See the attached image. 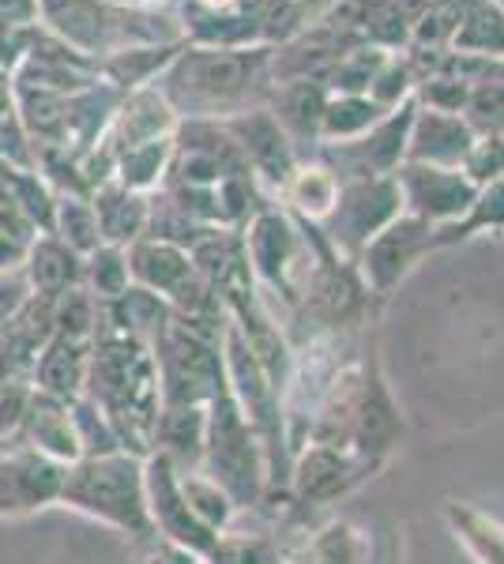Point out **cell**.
Returning a JSON list of instances; mask_svg holds the SVG:
<instances>
[{
	"label": "cell",
	"instance_id": "obj_20",
	"mask_svg": "<svg viewBox=\"0 0 504 564\" xmlns=\"http://www.w3.org/2000/svg\"><path fill=\"white\" fill-rule=\"evenodd\" d=\"M90 207H95L103 245L128 249V245L140 241L143 234H148L151 196L132 193V188L117 185V181H106V185H98L95 193H90Z\"/></svg>",
	"mask_w": 504,
	"mask_h": 564
},
{
	"label": "cell",
	"instance_id": "obj_21",
	"mask_svg": "<svg viewBox=\"0 0 504 564\" xmlns=\"http://www.w3.org/2000/svg\"><path fill=\"white\" fill-rule=\"evenodd\" d=\"M26 286L31 294L42 297H57L72 286H84V257L72 252L68 245L53 234H39L31 245H26V257L20 263Z\"/></svg>",
	"mask_w": 504,
	"mask_h": 564
},
{
	"label": "cell",
	"instance_id": "obj_18",
	"mask_svg": "<svg viewBox=\"0 0 504 564\" xmlns=\"http://www.w3.org/2000/svg\"><path fill=\"white\" fill-rule=\"evenodd\" d=\"M230 135L237 143V151L245 154V162H249V170L256 174H264L275 185H282L290 174H294V154H290V143H287V132H282V124L275 121L271 113H245L237 117L230 124Z\"/></svg>",
	"mask_w": 504,
	"mask_h": 564
},
{
	"label": "cell",
	"instance_id": "obj_12",
	"mask_svg": "<svg viewBox=\"0 0 504 564\" xmlns=\"http://www.w3.org/2000/svg\"><path fill=\"white\" fill-rule=\"evenodd\" d=\"M64 463L42 456L23 444H8L0 452V516H23L39 508L61 505Z\"/></svg>",
	"mask_w": 504,
	"mask_h": 564
},
{
	"label": "cell",
	"instance_id": "obj_7",
	"mask_svg": "<svg viewBox=\"0 0 504 564\" xmlns=\"http://www.w3.org/2000/svg\"><path fill=\"white\" fill-rule=\"evenodd\" d=\"M159 369L162 406H207L226 384L223 335H207L189 321L173 316L151 343Z\"/></svg>",
	"mask_w": 504,
	"mask_h": 564
},
{
	"label": "cell",
	"instance_id": "obj_11",
	"mask_svg": "<svg viewBox=\"0 0 504 564\" xmlns=\"http://www.w3.org/2000/svg\"><path fill=\"white\" fill-rule=\"evenodd\" d=\"M429 245H433V226L429 223H421L415 215L392 218L380 234H373L362 245V257H357V263H362L357 268L362 271V290L365 294L388 297L410 275V268H415Z\"/></svg>",
	"mask_w": 504,
	"mask_h": 564
},
{
	"label": "cell",
	"instance_id": "obj_1",
	"mask_svg": "<svg viewBox=\"0 0 504 564\" xmlns=\"http://www.w3.org/2000/svg\"><path fill=\"white\" fill-rule=\"evenodd\" d=\"M403 436V414L392 399L388 380L377 369V361H343L320 399V411L313 417L305 444H332L346 448L365 463L384 470V463L396 452Z\"/></svg>",
	"mask_w": 504,
	"mask_h": 564
},
{
	"label": "cell",
	"instance_id": "obj_15",
	"mask_svg": "<svg viewBox=\"0 0 504 564\" xmlns=\"http://www.w3.org/2000/svg\"><path fill=\"white\" fill-rule=\"evenodd\" d=\"M399 185L396 181H384V177H362L351 188H339V204L335 212L328 218H335L332 226V238L335 245L343 241L346 249H357L380 234L392 218H399Z\"/></svg>",
	"mask_w": 504,
	"mask_h": 564
},
{
	"label": "cell",
	"instance_id": "obj_5",
	"mask_svg": "<svg viewBox=\"0 0 504 564\" xmlns=\"http://www.w3.org/2000/svg\"><path fill=\"white\" fill-rule=\"evenodd\" d=\"M207 430H204V459L200 470L218 481L230 494L237 512H249L268 497V452L256 436L249 417L234 403L230 388H218V395L204 406Z\"/></svg>",
	"mask_w": 504,
	"mask_h": 564
},
{
	"label": "cell",
	"instance_id": "obj_32",
	"mask_svg": "<svg viewBox=\"0 0 504 564\" xmlns=\"http://www.w3.org/2000/svg\"><path fill=\"white\" fill-rule=\"evenodd\" d=\"M72 422H76V436H79V452L84 456H109V452H125L121 436H117L114 422L90 403L87 395L72 399ZM79 456V459H84Z\"/></svg>",
	"mask_w": 504,
	"mask_h": 564
},
{
	"label": "cell",
	"instance_id": "obj_30",
	"mask_svg": "<svg viewBox=\"0 0 504 564\" xmlns=\"http://www.w3.org/2000/svg\"><path fill=\"white\" fill-rule=\"evenodd\" d=\"M279 550H275L271 534L260 531H237V527H226V531L215 534L211 550L200 557V564H279Z\"/></svg>",
	"mask_w": 504,
	"mask_h": 564
},
{
	"label": "cell",
	"instance_id": "obj_13",
	"mask_svg": "<svg viewBox=\"0 0 504 564\" xmlns=\"http://www.w3.org/2000/svg\"><path fill=\"white\" fill-rule=\"evenodd\" d=\"M399 199L410 207V215L421 218L429 226H452L467 215V207L474 204L479 188L467 181L460 170L444 166H407L399 174Z\"/></svg>",
	"mask_w": 504,
	"mask_h": 564
},
{
	"label": "cell",
	"instance_id": "obj_40",
	"mask_svg": "<svg viewBox=\"0 0 504 564\" xmlns=\"http://www.w3.org/2000/svg\"><path fill=\"white\" fill-rule=\"evenodd\" d=\"M106 4H117V8H148V4H159V0H106Z\"/></svg>",
	"mask_w": 504,
	"mask_h": 564
},
{
	"label": "cell",
	"instance_id": "obj_23",
	"mask_svg": "<svg viewBox=\"0 0 504 564\" xmlns=\"http://www.w3.org/2000/svg\"><path fill=\"white\" fill-rule=\"evenodd\" d=\"M369 557V539L351 520H332L309 539H301L282 564H365Z\"/></svg>",
	"mask_w": 504,
	"mask_h": 564
},
{
	"label": "cell",
	"instance_id": "obj_44",
	"mask_svg": "<svg viewBox=\"0 0 504 564\" xmlns=\"http://www.w3.org/2000/svg\"><path fill=\"white\" fill-rule=\"evenodd\" d=\"M279 564H282V561H279Z\"/></svg>",
	"mask_w": 504,
	"mask_h": 564
},
{
	"label": "cell",
	"instance_id": "obj_34",
	"mask_svg": "<svg viewBox=\"0 0 504 564\" xmlns=\"http://www.w3.org/2000/svg\"><path fill=\"white\" fill-rule=\"evenodd\" d=\"M275 121L287 124L290 132H305V129H313L317 121H324V106H320L317 90L313 87L287 90V98H282V113L275 117Z\"/></svg>",
	"mask_w": 504,
	"mask_h": 564
},
{
	"label": "cell",
	"instance_id": "obj_19",
	"mask_svg": "<svg viewBox=\"0 0 504 564\" xmlns=\"http://www.w3.org/2000/svg\"><path fill=\"white\" fill-rule=\"evenodd\" d=\"M204 430H207L204 406H162L151 433V452L167 459L178 475L200 470V459H204Z\"/></svg>",
	"mask_w": 504,
	"mask_h": 564
},
{
	"label": "cell",
	"instance_id": "obj_29",
	"mask_svg": "<svg viewBox=\"0 0 504 564\" xmlns=\"http://www.w3.org/2000/svg\"><path fill=\"white\" fill-rule=\"evenodd\" d=\"M98 324H103V302H95L87 286H72L53 297V335L95 343Z\"/></svg>",
	"mask_w": 504,
	"mask_h": 564
},
{
	"label": "cell",
	"instance_id": "obj_35",
	"mask_svg": "<svg viewBox=\"0 0 504 564\" xmlns=\"http://www.w3.org/2000/svg\"><path fill=\"white\" fill-rule=\"evenodd\" d=\"M373 121H377L373 106H365V102H343V106H332L324 113V132L328 135H354V132L369 129Z\"/></svg>",
	"mask_w": 504,
	"mask_h": 564
},
{
	"label": "cell",
	"instance_id": "obj_9",
	"mask_svg": "<svg viewBox=\"0 0 504 564\" xmlns=\"http://www.w3.org/2000/svg\"><path fill=\"white\" fill-rule=\"evenodd\" d=\"M380 467L365 463L362 456L346 448H332V444H305L290 459L287 478V500L298 508H324L335 505L339 497L354 494L362 481L377 478Z\"/></svg>",
	"mask_w": 504,
	"mask_h": 564
},
{
	"label": "cell",
	"instance_id": "obj_39",
	"mask_svg": "<svg viewBox=\"0 0 504 564\" xmlns=\"http://www.w3.org/2000/svg\"><path fill=\"white\" fill-rule=\"evenodd\" d=\"M167 564H200V561L189 557V553H181V550H167Z\"/></svg>",
	"mask_w": 504,
	"mask_h": 564
},
{
	"label": "cell",
	"instance_id": "obj_24",
	"mask_svg": "<svg viewBox=\"0 0 504 564\" xmlns=\"http://www.w3.org/2000/svg\"><path fill=\"white\" fill-rule=\"evenodd\" d=\"M444 523L474 564H504V523L463 500H448Z\"/></svg>",
	"mask_w": 504,
	"mask_h": 564
},
{
	"label": "cell",
	"instance_id": "obj_16",
	"mask_svg": "<svg viewBox=\"0 0 504 564\" xmlns=\"http://www.w3.org/2000/svg\"><path fill=\"white\" fill-rule=\"evenodd\" d=\"M53 339V297L31 294L15 308V316L0 327V369L4 377L31 380V369Z\"/></svg>",
	"mask_w": 504,
	"mask_h": 564
},
{
	"label": "cell",
	"instance_id": "obj_28",
	"mask_svg": "<svg viewBox=\"0 0 504 564\" xmlns=\"http://www.w3.org/2000/svg\"><path fill=\"white\" fill-rule=\"evenodd\" d=\"M282 193H287V199L301 215L328 218L339 204V181L332 170H324V166H301L282 181Z\"/></svg>",
	"mask_w": 504,
	"mask_h": 564
},
{
	"label": "cell",
	"instance_id": "obj_27",
	"mask_svg": "<svg viewBox=\"0 0 504 564\" xmlns=\"http://www.w3.org/2000/svg\"><path fill=\"white\" fill-rule=\"evenodd\" d=\"M181 478V494H185V505L192 508V516H196L200 523L211 527V531H226V527L237 523V505L230 500L218 481H211L204 470H189V475H178Z\"/></svg>",
	"mask_w": 504,
	"mask_h": 564
},
{
	"label": "cell",
	"instance_id": "obj_43",
	"mask_svg": "<svg viewBox=\"0 0 504 564\" xmlns=\"http://www.w3.org/2000/svg\"><path fill=\"white\" fill-rule=\"evenodd\" d=\"M0 452H4V448H0Z\"/></svg>",
	"mask_w": 504,
	"mask_h": 564
},
{
	"label": "cell",
	"instance_id": "obj_22",
	"mask_svg": "<svg viewBox=\"0 0 504 564\" xmlns=\"http://www.w3.org/2000/svg\"><path fill=\"white\" fill-rule=\"evenodd\" d=\"M87 366H90V343L53 335V339L45 343V350L39 354V361H34L31 384L45 391V395H57L72 403L76 395H84Z\"/></svg>",
	"mask_w": 504,
	"mask_h": 564
},
{
	"label": "cell",
	"instance_id": "obj_2",
	"mask_svg": "<svg viewBox=\"0 0 504 564\" xmlns=\"http://www.w3.org/2000/svg\"><path fill=\"white\" fill-rule=\"evenodd\" d=\"M84 395L114 422L125 452L151 456V433L162 411V391L148 343L98 332L90 343Z\"/></svg>",
	"mask_w": 504,
	"mask_h": 564
},
{
	"label": "cell",
	"instance_id": "obj_14",
	"mask_svg": "<svg viewBox=\"0 0 504 564\" xmlns=\"http://www.w3.org/2000/svg\"><path fill=\"white\" fill-rule=\"evenodd\" d=\"M173 132H178V113H173V106L162 98V90L136 87V90H125V98L117 102L114 117H109L103 140L90 151L106 154V159L114 162L121 151L140 148V143H151V140H167Z\"/></svg>",
	"mask_w": 504,
	"mask_h": 564
},
{
	"label": "cell",
	"instance_id": "obj_10",
	"mask_svg": "<svg viewBox=\"0 0 504 564\" xmlns=\"http://www.w3.org/2000/svg\"><path fill=\"white\" fill-rule=\"evenodd\" d=\"M143 486H148V512L154 539L167 542V550H181L189 557H204L215 542V531L204 527L192 516V508L185 505L181 494V478L162 456H143Z\"/></svg>",
	"mask_w": 504,
	"mask_h": 564
},
{
	"label": "cell",
	"instance_id": "obj_17",
	"mask_svg": "<svg viewBox=\"0 0 504 564\" xmlns=\"http://www.w3.org/2000/svg\"><path fill=\"white\" fill-rule=\"evenodd\" d=\"M12 444H23V448H34L42 456L72 467L84 452H79V436H76V422H72V403L57 395H45V391L34 388L31 395V411L23 417V430Z\"/></svg>",
	"mask_w": 504,
	"mask_h": 564
},
{
	"label": "cell",
	"instance_id": "obj_3",
	"mask_svg": "<svg viewBox=\"0 0 504 564\" xmlns=\"http://www.w3.org/2000/svg\"><path fill=\"white\" fill-rule=\"evenodd\" d=\"M61 505L72 512L98 520L136 542H154L148 512V486H143V456L109 452L84 456L64 470Z\"/></svg>",
	"mask_w": 504,
	"mask_h": 564
},
{
	"label": "cell",
	"instance_id": "obj_33",
	"mask_svg": "<svg viewBox=\"0 0 504 564\" xmlns=\"http://www.w3.org/2000/svg\"><path fill=\"white\" fill-rule=\"evenodd\" d=\"M31 395H34L31 380H20V377L0 380V448H8V444L20 436L23 417L31 411Z\"/></svg>",
	"mask_w": 504,
	"mask_h": 564
},
{
	"label": "cell",
	"instance_id": "obj_38",
	"mask_svg": "<svg viewBox=\"0 0 504 564\" xmlns=\"http://www.w3.org/2000/svg\"><path fill=\"white\" fill-rule=\"evenodd\" d=\"M23 257H26L23 245H15L12 238H4V234H0V271H20Z\"/></svg>",
	"mask_w": 504,
	"mask_h": 564
},
{
	"label": "cell",
	"instance_id": "obj_37",
	"mask_svg": "<svg viewBox=\"0 0 504 564\" xmlns=\"http://www.w3.org/2000/svg\"><path fill=\"white\" fill-rule=\"evenodd\" d=\"M0 23L4 26L39 23V0H0Z\"/></svg>",
	"mask_w": 504,
	"mask_h": 564
},
{
	"label": "cell",
	"instance_id": "obj_36",
	"mask_svg": "<svg viewBox=\"0 0 504 564\" xmlns=\"http://www.w3.org/2000/svg\"><path fill=\"white\" fill-rule=\"evenodd\" d=\"M26 297H31V286H26L23 271H0V327L15 316Z\"/></svg>",
	"mask_w": 504,
	"mask_h": 564
},
{
	"label": "cell",
	"instance_id": "obj_31",
	"mask_svg": "<svg viewBox=\"0 0 504 564\" xmlns=\"http://www.w3.org/2000/svg\"><path fill=\"white\" fill-rule=\"evenodd\" d=\"M84 286L95 302H114V297H121L125 290L132 286L125 249H117V245H98L90 257H84Z\"/></svg>",
	"mask_w": 504,
	"mask_h": 564
},
{
	"label": "cell",
	"instance_id": "obj_26",
	"mask_svg": "<svg viewBox=\"0 0 504 564\" xmlns=\"http://www.w3.org/2000/svg\"><path fill=\"white\" fill-rule=\"evenodd\" d=\"M50 234H53V238H61L72 252H79V257H90V252L103 245V234H98V218H95V207H90V196L61 193L57 204H53Z\"/></svg>",
	"mask_w": 504,
	"mask_h": 564
},
{
	"label": "cell",
	"instance_id": "obj_25",
	"mask_svg": "<svg viewBox=\"0 0 504 564\" xmlns=\"http://www.w3.org/2000/svg\"><path fill=\"white\" fill-rule=\"evenodd\" d=\"M410 143H415L410 159L421 162V166H444V170H455L467 159V151L474 148L471 132L460 121H452V117H429V121H421Z\"/></svg>",
	"mask_w": 504,
	"mask_h": 564
},
{
	"label": "cell",
	"instance_id": "obj_8",
	"mask_svg": "<svg viewBox=\"0 0 504 564\" xmlns=\"http://www.w3.org/2000/svg\"><path fill=\"white\" fill-rule=\"evenodd\" d=\"M242 241L253 279L275 290L287 305H298L309 290V268L301 263L305 252L290 218L279 212H256Z\"/></svg>",
	"mask_w": 504,
	"mask_h": 564
},
{
	"label": "cell",
	"instance_id": "obj_42",
	"mask_svg": "<svg viewBox=\"0 0 504 564\" xmlns=\"http://www.w3.org/2000/svg\"><path fill=\"white\" fill-rule=\"evenodd\" d=\"M0 380H4V369H0Z\"/></svg>",
	"mask_w": 504,
	"mask_h": 564
},
{
	"label": "cell",
	"instance_id": "obj_6",
	"mask_svg": "<svg viewBox=\"0 0 504 564\" xmlns=\"http://www.w3.org/2000/svg\"><path fill=\"white\" fill-rule=\"evenodd\" d=\"M256 68H260V53L249 50H189L178 53L167 68L159 72L151 87L162 90V98L189 113H215L249 95Z\"/></svg>",
	"mask_w": 504,
	"mask_h": 564
},
{
	"label": "cell",
	"instance_id": "obj_41",
	"mask_svg": "<svg viewBox=\"0 0 504 564\" xmlns=\"http://www.w3.org/2000/svg\"><path fill=\"white\" fill-rule=\"evenodd\" d=\"M148 564H167V550H162V553H154V557H151Z\"/></svg>",
	"mask_w": 504,
	"mask_h": 564
},
{
	"label": "cell",
	"instance_id": "obj_4",
	"mask_svg": "<svg viewBox=\"0 0 504 564\" xmlns=\"http://www.w3.org/2000/svg\"><path fill=\"white\" fill-rule=\"evenodd\" d=\"M39 20L50 26L53 39L84 61H106L136 45H170V39H178L173 31L151 26L162 23L159 12L117 8L106 0H39Z\"/></svg>",
	"mask_w": 504,
	"mask_h": 564
}]
</instances>
